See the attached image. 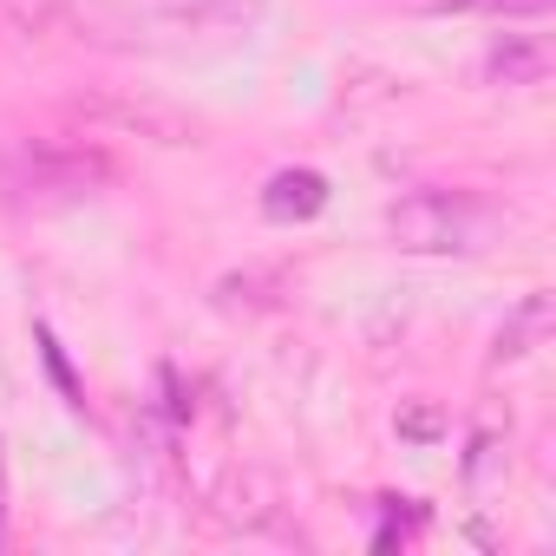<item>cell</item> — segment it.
<instances>
[{
	"instance_id": "5",
	"label": "cell",
	"mask_w": 556,
	"mask_h": 556,
	"mask_svg": "<svg viewBox=\"0 0 556 556\" xmlns=\"http://www.w3.org/2000/svg\"><path fill=\"white\" fill-rule=\"evenodd\" d=\"M543 334H549V295H530V302L497 328L491 361H497V367H504V361H523V354H536V348H543Z\"/></svg>"
},
{
	"instance_id": "3",
	"label": "cell",
	"mask_w": 556,
	"mask_h": 556,
	"mask_svg": "<svg viewBox=\"0 0 556 556\" xmlns=\"http://www.w3.org/2000/svg\"><path fill=\"white\" fill-rule=\"evenodd\" d=\"M328 203V177L321 170H275L262 190V216L268 223H308Z\"/></svg>"
},
{
	"instance_id": "6",
	"label": "cell",
	"mask_w": 556,
	"mask_h": 556,
	"mask_svg": "<svg viewBox=\"0 0 556 556\" xmlns=\"http://www.w3.org/2000/svg\"><path fill=\"white\" fill-rule=\"evenodd\" d=\"M66 27V0H0V34L8 40H47Z\"/></svg>"
},
{
	"instance_id": "4",
	"label": "cell",
	"mask_w": 556,
	"mask_h": 556,
	"mask_svg": "<svg viewBox=\"0 0 556 556\" xmlns=\"http://www.w3.org/2000/svg\"><path fill=\"white\" fill-rule=\"evenodd\" d=\"M105 177V164L99 157H21V190H86V184H99Z\"/></svg>"
},
{
	"instance_id": "1",
	"label": "cell",
	"mask_w": 556,
	"mask_h": 556,
	"mask_svg": "<svg viewBox=\"0 0 556 556\" xmlns=\"http://www.w3.org/2000/svg\"><path fill=\"white\" fill-rule=\"evenodd\" d=\"M268 21V0H138L118 14V34L131 47L164 53H223L242 47Z\"/></svg>"
},
{
	"instance_id": "2",
	"label": "cell",
	"mask_w": 556,
	"mask_h": 556,
	"mask_svg": "<svg viewBox=\"0 0 556 556\" xmlns=\"http://www.w3.org/2000/svg\"><path fill=\"white\" fill-rule=\"evenodd\" d=\"M478 229H484V210L465 190H413V197H400L387 210V236L406 255H458V249H478Z\"/></svg>"
},
{
	"instance_id": "8",
	"label": "cell",
	"mask_w": 556,
	"mask_h": 556,
	"mask_svg": "<svg viewBox=\"0 0 556 556\" xmlns=\"http://www.w3.org/2000/svg\"><path fill=\"white\" fill-rule=\"evenodd\" d=\"M556 0H439L432 14H497V21H543Z\"/></svg>"
},
{
	"instance_id": "7",
	"label": "cell",
	"mask_w": 556,
	"mask_h": 556,
	"mask_svg": "<svg viewBox=\"0 0 556 556\" xmlns=\"http://www.w3.org/2000/svg\"><path fill=\"white\" fill-rule=\"evenodd\" d=\"M491 79H504V86H536L543 79V66H549V53L536 47V40H504V47H491Z\"/></svg>"
}]
</instances>
